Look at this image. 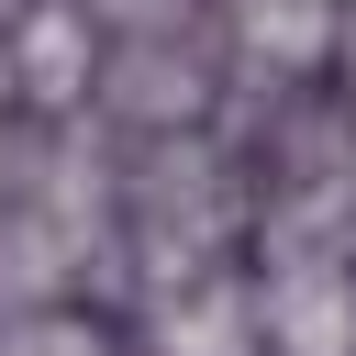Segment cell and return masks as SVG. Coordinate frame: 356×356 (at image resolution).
Instances as JSON below:
<instances>
[{"instance_id": "obj_2", "label": "cell", "mask_w": 356, "mask_h": 356, "mask_svg": "<svg viewBox=\"0 0 356 356\" xmlns=\"http://www.w3.org/2000/svg\"><path fill=\"white\" fill-rule=\"evenodd\" d=\"M11 89H22V100H44V111L89 100V11H78V0L22 11V33H11Z\"/></svg>"}, {"instance_id": "obj_4", "label": "cell", "mask_w": 356, "mask_h": 356, "mask_svg": "<svg viewBox=\"0 0 356 356\" xmlns=\"http://www.w3.org/2000/svg\"><path fill=\"white\" fill-rule=\"evenodd\" d=\"M234 22H245V44L278 56V67H300V56L334 44V11H323V0H234Z\"/></svg>"}, {"instance_id": "obj_5", "label": "cell", "mask_w": 356, "mask_h": 356, "mask_svg": "<svg viewBox=\"0 0 356 356\" xmlns=\"http://www.w3.org/2000/svg\"><path fill=\"white\" fill-rule=\"evenodd\" d=\"M0 356H100V334H89V323H67V312H33V323H11V334H0Z\"/></svg>"}, {"instance_id": "obj_6", "label": "cell", "mask_w": 356, "mask_h": 356, "mask_svg": "<svg viewBox=\"0 0 356 356\" xmlns=\"http://www.w3.org/2000/svg\"><path fill=\"white\" fill-rule=\"evenodd\" d=\"M334 44H345V78H356V11H345V33H334Z\"/></svg>"}, {"instance_id": "obj_1", "label": "cell", "mask_w": 356, "mask_h": 356, "mask_svg": "<svg viewBox=\"0 0 356 356\" xmlns=\"http://www.w3.org/2000/svg\"><path fill=\"white\" fill-rule=\"evenodd\" d=\"M267 334L278 356H356V267L345 256H300L267 278Z\"/></svg>"}, {"instance_id": "obj_3", "label": "cell", "mask_w": 356, "mask_h": 356, "mask_svg": "<svg viewBox=\"0 0 356 356\" xmlns=\"http://www.w3.org/2000/svg\"><path fill=\"white\" fill-rule=\"evenodd\" d=\"M111 89H122V111H145V122H189V111H200V67H189V56L167 67V44H134V56L111 67Z\"/></svg>"}, {"instance_id": "obj_7", "label": "cell", "mask_w": 356, "mask_h": 356, "mask_svg": "<svg viewBox=\"0 0 356 356\" xmlns=\"http://www.w3.org/2000/svg\"><path fill=\"white\" fill-rule=\"evenodd\" d=\"M0 89H11V56H0Z\"/></svg>"}]
</instances>
